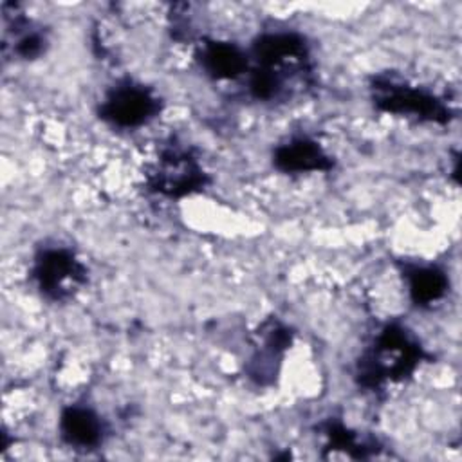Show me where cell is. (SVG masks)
<instances>
[{
  "label": "cell",
  "instance_id": "cell-1",
  "mask_svg": "<svg viewBox=\"0 0 462 462\" xmlns=\"http://www.w3.org/2000/svg\"><path fill=\"white\" fill-rule=\"evenodd\" d=\"M433 356L404 323L392 319L383 323L361 348L354 363V383L365 392L377 395L388 384L406 383Z\"/></svg>",
  "mask_w": 462,
  "mask_h": 462
},
{
  "label": "cell",
  "instance_id": "cell-2",
  "mask_svg": "<svg viewBox=\"0 0 462 462\" xmlns=\"http://www.w3.org/2000/svg\"><path fill=\"white\" fill-rule=\"evenodd\" d=\"M247 52L251 67L273 76L291 97L314 87L312 47L301 31L263 29L251 40Z\"/></svg>",
  "mask_w": 462,
  "mask_h": 462
},
{
  "label": "cell",
  "instance_id": "cell-3",
  "mask_svg": "<svg viewBox=\"0 0 462 462\" xmlns=\"http://www.w3.org/2000/svg\"><path fill=\"white\" fill-rule=\"evenodd\" d=\"M366 88L372 106L388 116L439 126H446L457 117V108L446 96L411 83L393 70L374 72Z\"/></svg>",
  "mask_w": 462,
  "mask_h": 462
},
{
  "label": "cell",
  "instance_id": "cell-4",
  "mask_svg": "<svg viewBox=\"0 0 462 462\" xmlns=\"http://www.w3.org/2000/svg\"><path fill=\"white\" fill-rule=\"evenodd\" d=\"M213 179L204 168L199 150L179 137H168L144 171L148 193L166 200H182L204 193Z\"/></svg>",
  "mask_w": 462,
  "mask_h": 462
},
{
  "label": "cell",
  "instance_id": "cell-5",
  "mask_svg": "<svg viewBox=\"0 0 462 462\" xmlns=\"http://www.w3.org/2000/svg\"><path fill=\"white\" fill-rule=\"evenodd\" d=\"M29 282L42 300L63 305L88 283V267L72 245L45 240L32 253Z\"/></svg>",
  "mask_w": 462,
  "mask_h": 462
},
{
  "label": "cell",
  "instance_id": "cell-6",
  "mask_svg": "<svg viewBox=\"0 0 462 462\" xmlns=\"http://www.w3.org/2000/svg\"><path fill=\"white\" fill-rule=\"evenodd\" d=\"M164 110V99L159 92L135 79L119 78L103 92L96 105V116L110 128L134 132L161 116Z\"/></svg>",
  "mask_w": 462,
  "mask_h": 462
},
{
  "label": "cell",
  "instance_id": "cell-7",
  "mask_svg": "<svg viewBox=\"0 0 462 462\" xmlns=\"http://www.w3.org/2000/svg\"><path fill=\"white\" fill-rule=\"evenodd\" d=\"M294 336V328L283 319L265 318L253 332V348L244 363V375L258 388L274 386Z\"/></svg>",
  "mask_w": 462,
  "mask_h": 462
},
{
  "label": "cell",
  "instance_id": "cell-8",
  "mask_svg": "<svg viewBox=\"0 0 462 462\" xmlns=\"http://www.w3.org/2000/svg\"><path fill=\"white\" fill-rule=\"evenodd\" d=\"M2 20H4V38H2V54L14 61H34L45 56L51 40L49 31L29 18L18 4L4 2L2 4Z\"/></svg>",
  "mask_w": 462,
  "mask_h": 462
},
{
  "label": "cell",
  "instance_id": "cell-9",
  "mask_svg": "<svg viewBox=\"0 0 462 462\" xmlns=\"http://www.w3.org/2000/svg\"><path fill=\"white\" fill-rule=\"evenodd\" d=\"M58 435L67 448L90 453L105 446L110 437V424L92 404L76 401L61 408Z\"/></svg>",
  "mask_w": 462,
  "mask_h": 462
},
{
  "label": "cell",
  "instance_id": "cell-10",
  "mask_svg": "<svg viewBox=\"0 0 462 462\" xmlns=\"http://www.w3.org/2000/svg\"><path fill=\"white\" fill-rule=\"evenodd\" d=\"M273 168L283 175L327 173L336 168V159L319 141L307 134H292L273 146Z\"/></svg>",
  "mask_w": 462,
  "mask_h": 462
},
{
  "label": "cell",
  "instance_id": "cell-11",
  "mask_svg": "<svg viewBox=\"0 0 462 462\" xmlns=\"http://www.w3.org/2000/svg\"><path fill=\"white\" fill-rule=\"evenodd\" d=\"M193 60L200 72L211 81H238L244 79L251 69L247 49L235 42L209 36H202L195 43Z\"/></svg>",
  "mask_w": 462,
  "mask_h": 462
},
{
  "label": "cell",
  "instance_id": "cell-12",
  "mask_svg": "<svg viewBox=\"0 0 462 462\" xmlns=\"http://www.w3.org/2000/svg\"><path fill=\"white\" fill-rule=\"evenodd\" d=\"M410 303L419 310H430L449 292L451 282L444 267L422 260H397Z\"/></svg>",
  "mask_w": 462,
  "mask_h": 462
},
{
  "label": "cell",
  "instance_id": "cell-13",
  "mask_svg": "<svg viewBox=\"0 0 462 462\" xmlns=\"http://www.w3.org/2000/svg\"><path fill=\"white\" fill-rule=\"evenodd\" d=\"M318 433L323 437V449L332 453H345L350 458H372L383 449L381 442L372 435H363L348 428L337 417H327L316 426Z\"/></svg>",
  "mask_w": 462,
  "mask_h": 462
}]
</instances>
